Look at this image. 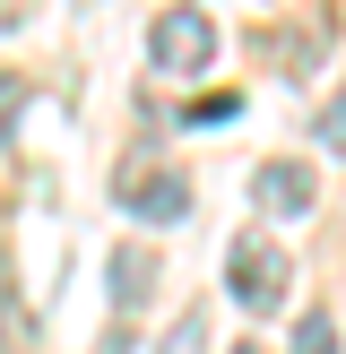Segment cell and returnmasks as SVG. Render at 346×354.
I'll use <instances>...</instances> for the list:
<instances>
[{
	"label": "cell",
	"mask_w": 346,
	"mask_h": 354,
	"mask_svg": "<svg viewBox=\"0 0 346 354\" xmlns=\"http://www.w3.org/2000/svg\"><path fill=\"white\" fill-rule=\"evenodd\" d=\"M199 346H208V320H199V311H182V320H173V337L156 346V354H199Z\"/></svg>",
	"instance_id": "ba28073f"
},
{
	"label": "cell",
	"mask_w": 346,
	"mask_h": 354,
	"mask_svg": "<svg viewBox=\"0 0 346 354\" xmlns=\"http://www.w3.org/2000/svg\"><path fill=\"white\" fill-rule=\"evenodd\" d=\"M147 61L173 69V78H190V69L217 61V26H208V9H190V0H173L165 17L147 26Z\"/></svg>",
	"instance_id": "7a4b0ae2"
},
{
	"label": "cell",
	"mask_w": 346,
	"mask_h": 354,
	"mask_svg": "<svg viewBox=\"0 0 346 354\" xmlns=\"http://www.w3.org/2000/svg\"><path fill=\"white\" fill-rule=\"evenodd\" d=\"M0 354H26V320H17V286H9V259H0Z\"/></svg>",
	"instance_id": "8992f818"
},
{
	"label": "cell",
	"mask_w": 346,
	"mask_h": 354,
	"mask_svg": "<svg viewBox=\"0 0 346 354\" xmlns=\"http://www.w3.org/2000/svg\"><path fill=\"white\" fill-rule=\"evenodd\" d=\"M121 207L147 216V225H182L190 216V182H182V173H156L147 156H138V165L121 173Z\"/></svg>",
	"instance_id": "3957f363"
},
{
	"label": "cell",
	"mask_w": 346,
	"mask_h": 354,
	"mask_svg": "<svg viewBox=\"0 0 346 354\" xmlns=\"http://www.w3.org/2000/svg\"><path fill=\"white\" fill-rule=\"evenodd\" d=\"M17 9H26V0H0V26H9V17H17Z\"/></svg>",
	"instance_id": "7c38bea8"
},
{
	"label": "cell",
	"mask_w": 346,
	"mask_h": 354,
	"mask_svg": "<svg viewBox=\"0 0 346 354\" xmlns=\"http://www.w3.org/2000/svg\"><path fill=\"white\" fill-rule=\"evenodd\" d=\"M251 207H260V216H311V207H320V182H311V165H294V156H268V165L251 173Z\"/></svg>",
	"instance_id": "277c9868"
},
{
	"label": "cell",
	"mask_w": 346,
	"mask_h": 354,
	"mask_svg": "<svg viewBox=\"0 0 346 354\" xmlns=\"http://www.w3.org/2000/svg\"><path fill=\"white\" fill-rule=\"evenodd\" d=\"M242 113V95H199V104H190V121H234Z\"/></svg>",
	"instance_id": "30bf717a"
},
{
	"label": "cell",
	"mask_w": 346,
	"mask_h": 354,
	"mask_svg": "<svg viewBox=\"0 0 346 354\" xmlns=\"http://www.w3.org/2000/svg\"><path fill=\"white\" fill-rule=\"evenodd\" d=\"M234 354H260V346H234Z\"/></svg>",
	"instance_id": "4fadbf2b"
},
{
	"label": "cell",
	"mask_w": 346,
	"mask_h": 354,
	"mask_svg": "<svg viewBox=\"0 0 346 354\" xmlns=\"http://www.w3.org/2000/svg\"><path fill=\"white\" fill-rule=\"evenodd\" d=\"M104 277H113V303H121V311H138V303L156 294V259L138 251V242H121V251L104 259Z\"/></svg>",
	"instance_id": "5b68a950"
},
{
	"label": "cell",
	"mask_w": 346,
	"mask_h": 354,
	"mask_svg": "<svg viewBox=\"0 0 346 354\" xmlns=\"http://www.w3.org/2000/svg\"><path fill=\"white\" fill-rule=\"evenodd\" d=\"M17 95H26V78H0V121L17 113Z\"/></svg>",
	"instance_id": "8fae6325"
},
{
	"label": "cell",
	"mask_w": 346,
	"mask_h": 354,
	"mask_svg": "<svg viewBox=\"0 0 346 354\" xmlns=\"http://www.w3.org/2000/svg\"><path fill=\"white\" fill-rule=\"evenodd\" d=\"M294 354H338V320H329V311L294 320Z\"/></svg>",
	"instance_id": "52a82bcc"
},
{
	"label": "cell",
	"mask_w": 346,
	"mask_h": 354,
	"mask_svg": "<svg viewBox=\"0 0 346 354\" xmlns=\"http://www.w3.org/2000/svg\"><path fill=\"white\" fill-rule=\"evenodd\" d=\"M286 286H294V259L277 251L268 234H242L234 251H225V294H234L251 320H268V311L286 303Z\"/></svg>",
	"instance_id": "6da1fadb"
},
{
	"label": "cell",
	"mask_w": 346,
	"mask_h": 354,
	"mask_svg": "<svg viewBox=\"0 0 346 354\" xmlns=\"http://www.w3.org/2000/svg\"><path fill=\"white\" fill-rule=\"evenodd\" d=\"M320 138H329V147H338V156H346V86H338V95H329V104H320Z\"/></svg>",
	"instance_id": "9c48e42d"
}]
</instances>
